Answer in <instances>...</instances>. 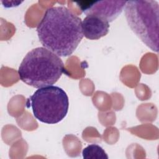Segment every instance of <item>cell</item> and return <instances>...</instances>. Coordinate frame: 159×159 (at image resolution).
<instances>
[{"label": "cell", "instance_id": "1", "mask_svg": "<svg viewBox=\"0 0 159 159\" xmlns=\"http://www.w3.org/2000/svg\"><path fill=\"white\" fill-rule=\"evenodd\" d=\"M37 32L43 47L63 57L74 52L84 36L81 19L63 6L48 8Z\"/></svg>", "mask_w": 159, "mask_h": 159}, {"label": "cell", "instance_id": "2", "mask_svg": "<svg viewBox=\"0 0 159 159\" xmlns=\"http://www.w3.org/2000/svg\"><path fill=\"white\" fill-rule=\"evenodd\" d=\"M65 71L64 63L59 56L42 47L29 52L20 63V80L35 88L52 86Z\"/></svg>", "mask_w": 159, "mask_h": 159}, {"label": "cell", "instance_id": "3", "mask_svg": "<svg viewBox=\"0 0 159 159\" xmlns=\"http://www.w3.org/2000/svg\"><path fill=\"white\" fill-rule=\"evenodd\" d=\"M125 16L131 30L152 50L158 51L159 5L153 0L127 1Z\"/></svg>", "mask_w": 159, "mask_h": 159}, {"label": "cell", "instance_id": "4", "mask_svg": "<svg viewBox=\"0 0 159 159\" xmlns=\"http://www.w3.org/2000/svg\"><path fill=\"white\" fill-rule=\"evenodd\" d=\"M34 117L41 122L55 124L66 116L69 99L66 92L57 86H48L37 89L27 102Z\"/></svg>", "mask_w": 159, "mask_h": 159}, {"label": "cell", "instance_id": "5", "mask_svg": "<svg viewBox=\"0 0 159 159\" xmlns=\"http://www.w3.org/2000/svg\"><path fill=\"white\" fill-rule=\"evenodd\" d=\"M126 2V1H91L76 2V3L86 16H96L111 22L121 14Z\"/></svg>", "mask_w": 159, "mask_h": 159}, {"label": "cell", "instance_id": "6", "mask_svg": "<svg viewBox=\"0 0 159 159\" xmlns=\"http://www.w3.org/2000/svg\"><path fill=\"white\" fill-rule=\"evenodd\" d=\"M83 35L89 40H98L109 32V22L94 15H88L82 21Z\"/></svg>", "mask_w": 159, "mask_h": 159}, {"label": "cell", "instance_id": "7", "mask_svg": "<svg viewBox=\"0 0 159 159\" xmlns=\"http://www.w3.org/2000/svg\"><path fill=\"white\" fill-rule=\"evenodd\" d=\"M84 159H108L109 157L104 150L97 144H90L82 151Z\"/></svg>", "mask_w": 159, "mask_h": 159}]
</instances>
